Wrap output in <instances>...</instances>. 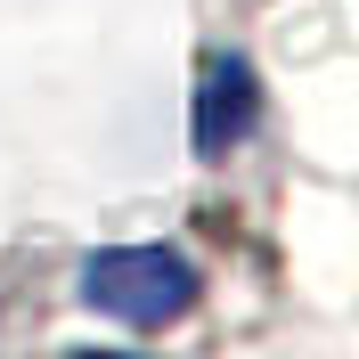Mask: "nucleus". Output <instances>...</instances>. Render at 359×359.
I'll use <instances>...</instances> for the list:
<instances>
[{"mask_svg": "<svg viewBox=\"0 0 359 359\" xmlns=\"http://www.w3.org/2000/svg\"><path fill=\"white\" fill-rule=\"evenodd\" d=\"M74 294H82V311L114 318L131 335H163V327H180L196 311L204 278L180 245H98L82 262V278H74Z\"/></svg>", "mask_w": 359, "mask_h": 359, "instance_id": "f257e3e1", "label": "nucleus"}, {"mask_svg": "<svg viewBox=\"0 0 359 359\" xmlns=\"http://www.w3.org/2000/svg\"><path fill=\"white\" fill-rule=\"evenodd\" d=\"M253 123H262V74H253L245 49H212L196 74V107H188V139H196L204 163L237 156L253 139Z\"/></svg>", "mask_w": 359, "mask_h": 359, "instance_id": "f03ea898", "label": "nucleus"}]
</instances>
